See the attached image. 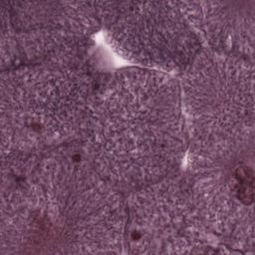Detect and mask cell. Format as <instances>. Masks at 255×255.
Returning <instances> with one entry per match:
<instances>
[{
	"label": "cell",
	"mask_w": 255,
	"mask_h": 255,
	"mask_svg": "<svg viewBox=\"0 0 255 255\" xmlns=\"http://www.w3.org/2000/svg\"><path fill=\"white\" fill-rule=\"evenodd\" d=\"M126 201L90 162L59 151L2 185L0 255L124 249Z\"/></svg>",
	"instance_id": "cell-1"
},
{
	"label": "cell",
	"mask_w": 255,
	"mask_h": 255,
	"mask_svg": "<svg viewBox=\"0 0 255 255\" xmlns=\"http://www.w3.org/2000/svg\"><path fill=\"white\" fill-rule=\"evenodd\" d=\"M82 137L86 159L118 190L173 175L188 148L179 83L140 67L117 71L95 91Z\"/></svg>",
	"instance_id": "cell-2"
},
{
	"label": "cell",
	"mask_w": 255,
	"mask_h": 255,
	"mask_svg": "<svg viewBox=\"0 0 255 255\" xmlns=\"http://www.w3.org/2000/svg\"><path fill=\"white\" fill-rule=\"evenodd\" d=\"M70 63L29 64L1 74L2 158L35 162L82 136L95 93Z\"/></svg>",
	"instance_id": "cell-3"
},
{
	"label": "cell",
	"mask_w": 255,
	"mask_h": 255,
	"mask_svg": "<svg viewBox=\"0 0 255 255\" xmlns=\"http://www.w3.org/2000/svg\"><path fill=\"white\" fill-rule=\"evenodd\" d=\"M185 178L211 234L254 253V135L190 142Z\"/></svg>",
	"instance_id": "cell-4"
},
{
	"label": "cell",
	"mask_w": 255,
	"mask_h": 255,
	"mask_svg": "<svg viewBox=\"0 0 255 255\" xmlns=\"http://www.w3.org/2000/svg\"><path fill=\"white\" fill-rule=\"evenodd\" d=\"M188 143L254 135V69L250 60L206 49L182 71Z\"/></svg>",
	"instance_id": "cell-5"
},
{
	"label": "cell",
	"mask_w": 255,
	"mask_h": 255,
	"mask_svg": "<svg viewBox=\"0 0 255 255\" xmlns=\"http://www.w3.org/2000/svg\"><path fill=\"white\" fill-rule=\"evenodd\" d=\"M1 67L70 63L102 27L96 2L0 1Z\"/></svg>",
	"instance_id": "cell-6"
},
{
	"label": "cell",
	"mask_w": 255,
	"mask_h": 255,
	"mask_svg": "<svg viewBox=\"0 0 255 255\" xmlns=\"http://www.w3.org/2000/svg\"><path fill=\"white\" fill-rule=\"evenodd\" d=\"M106 37L116 53L135 67L183 71L200 52L201 41L179 2H99Z\"/></svg>",
	"instance_id": "cell-7"
},
{
	"label": "cell",
	"mask_w": 255,
	"mask_h": 255,
	"mask_svg": "<svg viewBox=\"0 0 255 255\" xmlns=\"http://www.w3.org/2000/svg\"><path fill=\"white\" fill-rule=\"evenodd\" d=\"M210 234L185 179L171 175L133 190L126 201L124 249L128 253L207 252Z\"/></svg>",
	"instance_id": "cell-8"
},
{
	"label": "cell",
	"mask_w": 255,
	"mask_h": 255,
	"mask_svg": "<svg viewBox=\"0 0 255 255\" xmlns=\"http://www.w3.org/2000/svg\"><path fill=\"white\" fill-rule=\"evenodd\" d=\"M187 20L211 50L252 60L255 0L182 1Z\"/></svg>",
	"instance_id": "cell-9"
}]
</instances>
